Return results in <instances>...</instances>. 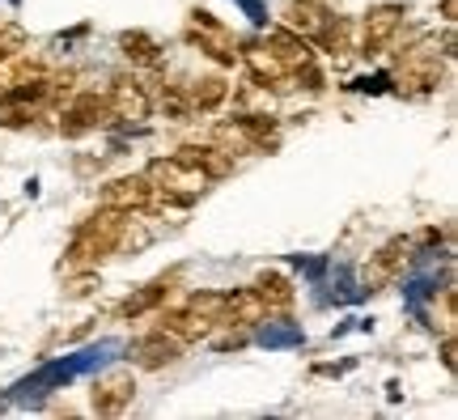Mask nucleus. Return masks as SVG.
<instances>
[{"label":"nucleus","mask_w":458,"mask_h":420,"mask_svg":"<svg viewBox=\"0 0 458 420\" xmlns=\"http://www.w3.org/2000/svg\"><path fill=\"white\" fill-rule=\"evenodd\" d=\"M145 243H148V234L140 229V221L131 212L102 204L72 234V243L64 251V272H98V263L123 255V251H136V246H145Z\"/></svg>","instance_id":"1"},{"label":"nucleus","mask_w":458,"mask_h":420,"mask_svg":"<svg viewBox=\"0 0 458 420\" xmlns=\"http://www.w3.org/2000/svg\"><path fill=\"white\" fill-rule=\"evenodd\" d=\"M445 51H437V39H420V43H411V47L399 51V60H394V90L399 94H433L437 85H442V68H445Z\"/></svg>","instance_id":"2"},{"label":"nucleus","mask_w":458,"mask_h":420,"mask_svg":"<svg viewBox=\"0 0 458 420\" xmlns=\"http://www.w3.org/2000/svg\"><path fill=\"white\" fill-rule=\"evenodd\" d=\"M145 178L153 183V192H157V204H179V209H187V204L208 187V178L199 175L196 166L179 162V158H157V162H148Z\"/></svg>","instance_id":"3"},{"label":"nucleus","mask_w":458,"mask_h":420,"mask_svg":"<svg viewBox=\"0 0 458 420\" xmlns=\"http://www.w3.org/2000/svg\"><path fill=\"white\" fill-rule=\"evenodd\" d=\"M106 124H114V115H111L106 94H98V90L72 94L64 102V111H60V136H68V141H77L85 132H98V128H106Z\"/></svg>","instance_id":"4"},{"label":"nucleus","mask_w":458,"mask_h":420,"mask_svg":"<svg viewBox=\"0 0 458 420\" xmlns=\"http://www.w3.org/2000/svg\"><path fill=\"white\" fill-rule=\"evenodd\" d=\"M187 39L196 43L204 56H213L216 64H233L238 60V39H233V30H229L225 21H216L213 13H191L187 17Z\"/></svg>","instance_id":"5"},{"label":"nucleus","mask_w":458,"mask_h":420,"mask_svg":"<svg viewBox=\"0 0 458 420\" xmlns=\"http://www.w3.org/2000/svg\"><path fill=\"white\" fill-rule=\"evenodd\" d=\"M399 30H403V4H374L357 26L360 51H365V56H382V51L394 43Z\"/></svg>","instance_id":"6"},{"label":"nucleus","mask_w":458,"mask_h":420,"mask_svg":"<svg viewBox=\"0 0 458 420\" xmlns=\"http://www.w3.org/2000/svg\"><path fill=\"white\" fill-rule=\"evenodd\" d=\"M106 102H111V115L119 124H145L153 115V98L136 77H114L106 90Z\"/></svg>","instance_id":"7"},{"label":"nucleus","mask_w":458,"mask_h":420,"mask_svg":"<svg viewBox=\"0 0 458 420\" xmlns=\"http://www.w3.org/2000/svg\"><path fill=\"white\" fill-rule=\"evenodd\" d=\"M411 259V243L408 238H391L386 246H377L369 263H365V289H386L399 280V272L408 268Z\"/></svg>","instance_id":"8"},{"label":"nucleus","mask_w":458,"mask_h":420,"mask_svg":"<svg viewBox=\"0 0 458 420\" xmlns=\"http://www.w3.org/2000/svg\"><path fill=\"white\" fill-rule=\"evenodd\" d=\"M182 348L187 344H179V339L170 336V331H148V336H140L136 344L128 348V361L136 365V370H165V365H174L182 356Z\"/></svg>","instance_id":"9"},{"label":"nucleus","mask_w":458,"mask_h":420,"mask_svg":"<svg viewBox=\"0 0 458 420\" xmlns=\"http://www.w3.org/2000/svg\"><path fill=\"white\" fill-rule=\"evenodd\" d=\"M238 60L250 68V81L267 85V90H293V77L284 73V64L276 60V51L267 47V39H255L238 51Z\"/></svg>","instance_id":"10"},{"label":"nucleus","mask_w":458,"mask_h":420,"mask_svg":"<svg viewBox=\"0 0 458 420\" xmlns=\"http://www.w3.org/2000/svg\"><path fill=\"white\" fill-rule=\"evenodd\" d=\"M136 399V378L128 370H114V373H102L94 390H89V407L98 416H119L123 407Z\"/></svg>","instance_id":"11"},{"label":"nucleus","mask_w":458,"mask_h":420,"mask_svg":"<svg viewBox=\"0 0 458 420\" xmlns=\"http://www.w3.org/2000/svg\"><path fill=\"white\" fill-rule=\"evenodd\" d=\"M327 21H331V13L323 9V0H284L280 4V26L301 34L306 43H318L323 30H327Z\"/></svg>","instance_id":"12"},{"label":"nucleus","mask_w":458,"mask_h":420,"mask_svg":"<svg viewBox=\"0 0 458 420\" xmlns=\"http://www.w3.org/2000/svg\"><path fill=\"white\" fill-rule=\"evenodd\" d=\"M102 204L106 209H123V212H145L157 204V192H153V183L145 175H123V178H114V183H106Z\"/></svg>","instance_id":"13"},{"label":"nucleus","mask_w":458,"mask_h":420,"mask_svg":"<svg viewBox=\"0 0 458 420\" xmlns=\"http://www.w3.org/2000/svg\"><path fill=\"white\" fill-rule=\"evenodd\" d=\"M182 98H187V107H191V115H213L216 107H225L229 98V81L221 77V73H204V77H191L187 85H179Z\"/></svg>","instance_id":"14"},{"label":"nucleus","mask_w":458,"mask_h":420,"mask_svg":"<svg viewBox=\"0 0 458 420\" xmlns=\"http://www.w3.org/2000/svg\"><path fill=\"white\" fill-rule=\"evenodd\" d=\"M174 158H179V162H187V166H196L208 183H213V178L233 175V158H229L221 145H208V141H204V145H199V141H196V145H182Z\"/></svg>","instance_id":"15"},{"label":"nucleus","mask_w":458,"mask_h":420,"mask_svg":"<svg viewBox=\"0 0 458 420\" xmlns=\"http://www.w3.org/2000/svg\"><path fill=\"white\" fill-rule=\"evenodd\" d=\"M225 323H238V327H259L267 323V306H263L259 289H233L225 293Z\"/></svg>","instance_id":"16"},{"label":"nucleus","mask_w":458,"mask_h":420,"mask_svg":"<svg viewBox=\"0 0 458 420\" xmlns=\"http://www.w3.org/2000/svg\"><path fill=\"white\" fill-rule=\"evenodd\" d=\"M318 43H323V51H327L331 60L344 68L360 51V43H357V21H348V17H331L327 30H323V39H318Z\"/></svg>","instance_id":"17"},{"label":"nucleus","mask_w":458,"mask_h":420,"mask_svg":"<svg viewBox=\"0 0 458 420\" xmlns=\"http://www.w3.org/2000/svg\"><path fill=\"white\" fill-rule=\"evenodd\" d=\"M162 331H170V336L179 339V344H196V339H208V336H213L216 323H208V319L191 314L187 306H179V310H165V314H162Z\"/></svg>","instance_id":"18"},{"label":"nucleus","mask_w":458,"mask_h":420,"mask_svg":"<svg viewBox=\"0 0 458 420\" xmlns=\"http://www.w3.org/2000/svg\"><path fill=\"white\" fill-rule=\"evenodd\" d=\"M170 285H174V276H157V280H148L145 289H136L119 306V319H140V314H148V310H157L170 297Z\"/></svg>","instance_id":"19"},{"label":"nucleus","mask_w":458,"mask_h":420,"mask_svg":"<svg viewBox=\"0 0 458 420\" xmlns=\"http://www.w3.org/2000/svg\"><path fill=\"white\" fill-rule=\"evenodd\" d=\"M255 289H259V297H263V306H267V314H284V310L293 306V297H297L293 280H289L284 272H263L259 280H255Z\"/></svg>","instance_id":"20"},{"label":"nucleus","mask_w":458,"mask_h":420,"mask_svg":"<svg viewBox=\"0 0 458 420\" xmlns=\"http://www.w3.org/2000/svg\"><path fill=\"white\" fill-rule=\"evenodd\" d=\"M119 47H123V56H128L136 68H157L162 64V43H157L153 34H145V30L119 34Z\"/></svg>","instance_id":"21"},{"label":"nucleus","mask_w":458,"mask_h":420,"mask_svg":"<svg viewBox=\"0 0 458 420\" xmlns=\"http://www.w3.org/2000/svg\"><path fill=\"white\" fill-rule=\"evenodd\" d=\"M182 306L191 310V314H199V319H208V323H225V293H213V289H204V293H191Z\"/></svg>","instance_id":"22"},{"label":"nucleus","mask_w":458,"mask_h":420,"mask_svg":"<svg viewBox=\"0 0 458 420\" xmlns=\"http://www.w3.org/2000/svg\"><path fill=\"white\" fill-rule=\"evenodd\" d=\"M21 51H26V30H21L17 21H4V26H0V64L21 56Z\"/></svg>","instance_id":"23"},{"label":"nucleus","mask_w":458,"mask_h":420,"mask_svg":"<svg viewBox=\"0 0 458 420\" xmlns=\"http://www.w3.org/2000/svg\"><path fill=\"white\" fill-rule=\"evenodd\" d=\"M442 361H445V370L454 373V365H458V361H454V336H445V344H442Z\"/></svg>","instance_id":"24"},{"label":"nucleus","mask_w":458,"mask_h":420,"mask_svg":"<svg viewBox=\"0 0 458 420\" xmlns=\"http://www.w3.org/2000/svg\"><path fill=\"white\" fill-rule=\"evenodd\" d=\"M454 13H458V0H442V17H445V21H454Z\"/></svg>","instance_id":"25"}]
</instances>
